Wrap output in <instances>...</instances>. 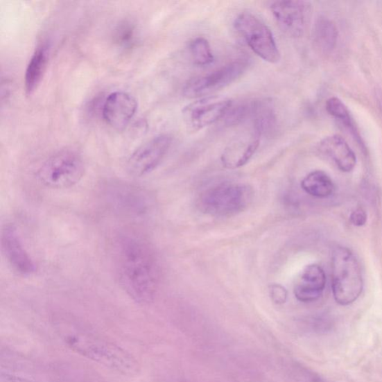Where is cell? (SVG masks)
I'll use <instances>...</instances> for the list:
<instances>
[{
  "mask_svg": "<svg viewBox=\"0 0 382 382\" xmlns=\"http://www.w3.org/2000/svg\"><path fill=\"white\" fill-rule=\"evenodd\" d=\"M115 254L121 286L136 302L148 304L159 281V264L153 250L140 238L125 235L116 241Z\"/></svg>",
  "mask_w": 382,
  "mask_h": 382,
  "instance_id": "cell-1",
  "label": "cell"
},
{
  "mask_svg": "<svg viewBox=\"0 0 382 382\" xmlns=\"http://www.w3.org/2000/svg\"><path fill=\"white\" fill-rule=\"evenodd\" d=\"M64 341L77 354L123 375L133 376L139 374L138 361L128 351L110 341L83 332L71 333Z\"/></svg>",
  "mask_w": 382,
  "mask_h": 382,
  "instance_id": "cell-2",
  "label": "cell"
},
{
  "mask_svg": "<svg viewBox=\"0 0 382 382\" xmlns=\"http://www.w3.org/2000/svg\"><path fill=\"white\" fill-rule=\"evenodd\" d=\"M253 191L248 184L222 182L205 191L200 199V209L211 216L229 218L246 210Z\"/></svg>",
  "mask_w": 382,
  "mask_h": 382,
  "instance_id": "cell-3",
  "label": "cell"
},
{
  "mask_svg": "<svg viewBox=\"0 0 382 382\" xmlns=\"http://www.w3.org/2000/svg\"><path fill=\"white\" fill-rule=\"evenodd\" d=\"M364 280L359 263L349 249L337 248L332 256V291L340 306H349L361 295Z\"/></svg>",
  "mask_w": 382,
  "mask_h": 382,
  "instance_id": "cell-4",
  "label": "cell"
},
{
  "mask_svg": "<svg viewBox=\"0 0 382 382\" xmlns=\"http://www.w3.org/2000/svg\"><path fill=\"white\" fill-rule=\"evenodd\" d=\"M82 155L73 150H63L47 159L37 173V177L45 187L66 189L80 182L85 173Z\"/></svg>",
  "mask_w": 382,
  "mask_h": 382,
  "instance_id": "cell-5",
  "label": "cell"
},
{
  "mask_svg": "<svg viewBox=\"0 0 382 382\" xmlns=\"http://www.w3.org/2000/svg\"><path fill=\"white\" fill-rule=\"evenodd\" d=\"M234 27L251 50L263 61L276 64L280 53L269 27L261 19L250 12L240 14L234 21Z\"/></svg>",
  "mask_w": 382,
  "mask_h": 382,
  "instance_id": "cell-6",
  "label": "cell"
},
{
  "mask_svg": "<svg viewBox=\"0 0 382 382\" xmlns=\"http://www.w3.org/2000/svg\"><path fill=\"white\" fill-rule=\"evenodd\" d=\"M250 66L248 60H237L209 73L191 78L183 88V95L189 99L208 96L238 80Z\"/></svg>",
  "mask_w": 382,
  "mask_h": 382,
  "instance_id": "cell-7",
  "label": "cell"
},
{
  "mask_svg": "<svg viewBox=\"0 0 382 382\" xmlns=\"http://www.w3.org/2000/svg\"><path fill=\"white\" fill-rule=\"evenodd\" d=\"M232 103L229 98L221 96L202 97L184 107V122L189 130H201L224 119Z\"/></svg>",
  "mask_w": 382,
  "mask_h": 382,
  "instance_id": "cell-8",
  "label": "cell"
},
{
  "mask_svg": "<svg viewBox=\"0 0 382 382\" xmlns=\"http://www.w3.org/2000/svg\"><path fill=\"white\" fill-rule=\"evenodd\" d=\"M172 137L160 134L146 142L130 156L127 168L135 176H142L154 171L168 153Z\"/></svg>",
  "mask_w": 382,
  "mask_h": 382,
  "instance_id": "cell-9",
  "label": "cell"
},
{
  "mask_svg": "<svg viewBox=\"0 0 382 382\" xmlns=\"http://www.w3.org/2000/svg\"><path fill=\"white\" fill-rule=\"evenodd\" d=\"M311 6L305 1H278L271 4L270 10L284 33L292 37H300L308 27Z\"/></svg>",
  "mask_w": 382,
  "mask_h": 382,
  "instance_id": "cell-10",
  "label": "cell"
},
{
  "mask_svg": "<svg viewBox=\"0 0 382 382\" xmlns=\"http://www.w3.org/2000/svg\"><path fill=\"white\" fill-rule=\"evenodd\" d=\"M261 134L252 127L238 134L227 146L221 155L225 168L237 169L246 165L259 148Z\"/></svg>",
  "mask_w": 382,
  "mask_h": 382,
  "instance_id": "cell-11",
  "label": "cell"
},
{
  "mask_svg": "<svg viewBox=\"0 0 382 382\" xmlns=\"http://www.w3.org/2000/svg\"><path fill=\"white\" fill-rule=\"evenodd\" d=\"M138 110V103L129 93L116 92L106 98L103 106L104 121L113 129L121 130L130 124Z\"/></svg>",
  "mask_w": 382,
  "mask_h": 382,
  "instance_id": "cell-12",
  "label": "cell"
},
{
  "mask_svg": "<svg viewBox=\"0 0 382 382\" xmlns=\"http://www.w3.org/2000/svg\"><path fill=\"white\" fill-rule=\"evenodd\" d=\"M2 248L4 256L12 269L22 276L31 275L35 272V264L19 237L12 225H6L2 230Z\"/></svg>",
  "mask_w": 382,
  "mask_h": 382,
  "instance_id": "cell-13",
  "label": "cell"
},
{
  "mask_svg": "<svg viewBox=\"0 0 382 382\" xmlns=\"http://www.w3.org/2000/svg\"><path fill=\"white\" fill-rule=\"evenodd\" d=\"M327 286L324 270L316 263L309 264L302 271L293 293L296 298L302 302H311L321 297Z\"/></svg>",
  "mask_w": 382,
  "mask_h": 382,
  "instance_id": "cell-14",
  "label": "cell"
},
{
  "mask_svg": "<svg viewBox=\"0 0 382 382\" xmlns=\"http://www.w3.org/2000/svg\"><path fill=\"white\" fill-rule=\"evenodd\" d=\"M318 151L327 157L342 172L354 171L356 165V155L347 142L341 136L334 134L322 140L318 145Z\"/></svg>",
  "mask_w": 382,
  "mask_h": 382,
  "instance_id": "cell-15",
  "label": "cell"
},
{
  "mask_svg": "<svg viewBox=\"0 0 382 382\" xmlns=\"http://www.w3.org/2000/svg\"><path fill=\"white\" fill-rule=\"evenodd\" d=\"M252 127L261 135L271 134L276 130L277 115L270 102L252 101L250 119Z\"/></svg>",
  "mask_w": 382,
  "mask_h": 382,
  "instance_id": "cell-16",
  "label": "cell"
},
{
  "mask_svg": "<svg viewBox=\"0 0 382 382\" xmlns=\"http://www.w3.org/2000/svg\"><path fill=\"white\" fill-rule=\"evenodd\" d=\"M303 190L317 198H328L334 193L335 184L325 172L315 171L308 174L301 182Z\"/></svg>",
  "mask_w": 382,
  "mask_h": 382,
  "instance_id": "cell-17",
  "label": "cell"
},
{
  "mask_svg": "<svg viewBox=\"0 0 382 382\" xmlns=\"http://www.w3.org/2000/svg\"><path fill=\"white\" fill-rule=\"evenodd\" d=\"M47 52L46 47L37 49L29 61L25 73V87L27 94H32L40 84L46 70Z\"/></svg>",
  "mask_w": 382,
  "mask_h": 382,
  "instance_id": "cell-18",
  "label": "cell"
},
{
  "mask_svg": "<svg viewBox=\"0 0 382 382\" xmlns=\"http://www.w3.org/2000/svg\"><path fill=\"white\" fill-rule=\"evenodd\" d=\"M338 37V29L334 23L325 17L318 19L313 29V38L320 50L325 53L334 50Z\"/></svg>",
  "mask_w": 382,
  "mask_h": 382,
  "instance_id": "cell-19",
  "label": "cell"
},
{
  "mask_svg": "<svg viewBox=\"0 0 382 382\" xmlns=\"http://www.w3.org/2000/svg\"><path fill=\"white\" fill-rule=\"evenodd\" d=\"M326 109L327 112L335 117L336 119L340 121L342 124L347 127L352 134L358 141H361L360 137L354 125V121L351 119L350 113L347 107L338 98L333 96L329 98L326 103Z\"/></svg>",
  "mask_w": 382,
  "mask_h": 382,
  "instance_id": "cell-20",
  "label": "cell"
},
{
  "mask_svg": "<svg viewBox=\"0 0 382 382\" xmlns=\"http://www.w3.org/2000/svg\"><path fill=\"white\" fill-rule=\"evenodd\" d=\"M189 50L195 64L205 66L213 63L214 55L207 39L200 37L195 38L190 44Z\"/></svg>",
  "mask_w": 382,
  "mask_h": 382,
  "instance_id": "cell-21",
  "label": "cell"
},
{
  "mask_svg": "<svg viewBox=\"0 0 382 382\" xmlns=\"http://www.w3.org/2000/svg\"><path fill=\"white\" fill-rule=\"evenodd\" d=\"M252 101L232 103L225 120L228 125H237L250 119Z\"/></svg>",
  "mask_w": 382,
  "mask_h": 382,
  "instance_id": "cell-22",
  "label": "cell"
},
{
  "mask_svg": "<svg viewBox=\"0 0 382 382\" xmlns=\"http://www.w3.org/2000/svg\"><path fill=\"white\" fill-rule=\"evenodd\" d=\"M114 40L117 44L123 48L132 46L135 40V28L130 23L121 24L116 29Z\"/></svg>",
  "mask_w": 382,
  "mask_h": 382,
  "instance_id": "cell-23",
  "label": "cell"
},
{
  "mask_svg": "<svg viewBox=\"0 0 382 382\" xmlns=\"http://www.w3.org/2000/svg\"><path fill=\"white\" fill-rule=\"evenodd\" d=\"M271 299L277 305H282L286 303L288 298V291L283 286L278 284H273L269 288Z\"/></svg>",
  "mask_w": 382,
  "mask_h": 382,
  "instance_id": "cell-24",
  "label": "cell"
},
{
  "mask_svg": "<svg viewBox=\"0 0 382 382\" xmlns=\"http://www.w3.org/2000/svg\"><path fill=\"white\" fill-rule=\"evenodd\" d=\"M367 220V215L363 209H357L350 215V222L356 227H363Z\"/></svg>",
  "mask_w": 382,
  "mask_h": 382,
  "instance_id": "cell-25",
  "label": "cell"
},
{
  "mask_svg": "<svg viewBox=\"0 0 382 382\" xmlns=\"http://www.w3.org/2000/svg\"><path fill=\"white\" fill-rule=\"evenodd\" d=\"M0 382H38L31 379H28L21 376L10 374L8 373H1L0 376Z\"/></svg>",
  "mask_w": 382,
  "mask_h": 382,
  "instance_id": "cell-26",
  "label": "cell"
}]
</instances>
